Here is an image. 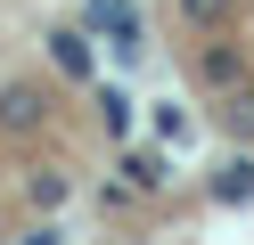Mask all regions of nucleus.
<instances>
[{
	"label": "nucleus",
	"instance_id": "1",
	"mask_svg": "<svg viewBox=\"0 0 254 245\" xmlns=\"http://www.w3.org/2000/svg\"><path fill=\"white\" fill-rule=\"evenodd\" d=\"M41 123V90H0V131H33Z\"/></svg>",
	"mask_w": 254,
	"mask_h": 245
},
{
	"label": "nucleus",
	"instance_id": "2",
	"mask_svg": "<svg viewBox=\"0 0 254 245\" xmlns=\"http://www.w3.org/2000/svg\"><path fill=\"white\" fill-rule=\"evenodd\" d=\"M164 172L172 163L156 155V147H131V155H123V180H131V188H164Z\"/></svg>",
	"mask_w": 254,
	"mask_h": 245
},
{
	"label": "nucleus",
	"instance_id": "3",
	"mask_svg": "<svg viewBox=\"0 0 254 245\" xmlns=\"http://www.w3.org/2000/svg\"><path fill=\"white\" fill-rule=\"evenodd\" d=\"M50 57L66 65V74H90V25L82 33H50Z\"/></svg>",
	"mask_w": 254,
	"mask_h": 245
},
{
	"label": "nucleus",
	"instance_id": "4",
	"mask_svg": "<svg viewBox=\"0 0 254 245\" xmlns=\"http://www.w3.org/2000/svg\"><path fill=\"white\" fill-rule=\"evenodd\" d=\"M213 204H254V163H230L213 180Z\"/></svg>",
	"mask_w": 254,
	"mask_h": 245
},
{
	"label": "nucleus",
	"instance_id": "5",
	"mask_svg": "<svg viewBox=\"0 0 254 245\" xmlns=\"http://www.w3.org/2000/svg\"><path fill=\"white\" fill-rule=\"evenodd\" d=\"M99 123L123 139V131H131V98H123V90H107V98H99Z\"/></svg>",
	"mask_w": 254,
	"mask_h": 245
},
{
	"label": "nucleus",
	"instance_id": "6",
	"mask_svg": "<svg viewBox=\"0 0 254 245\" xmlns=\"http://www.w3.org/2000/svg\"><path fill=\"white\" fill-rule=\"evenodd\" d=\"M230 131H254V98H230Z\"/></svg>",
	"mask_w": 254,
	"mask_h": 245
},
{
	"label": "nucleus",
	"instance_id": "7",
	"mask_svg": "<svg viewBox=\"0 0 254 245\" xmlns=\"http://www.w3.org/2000/svg\"><path fill=\"white\" fill-rule=\"evenodd\" d=\"M181 8H189V16L205 25V16H221V0H181Z\"/></svg>",
	"mask_w": 254,
	"mask_h": 245
}]
</instances>
